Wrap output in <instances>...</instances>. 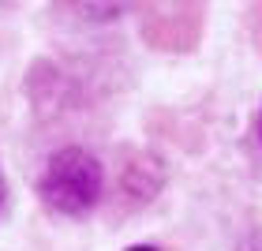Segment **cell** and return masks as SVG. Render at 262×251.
Masks as SVG:
<instances>
[{
  "mask_svg": "<svg viewBox=\"0 0 262 251\" xmlns=\"http://www.w3.org/2000/svg\"><path fill=\"white\" fill-rule=\"evenodd\" d=\"M127 251H158L154 244H135V247H127Z\"/></svg>",
  "mask_w": 262,
  "mask_h": 251,
  "instance_id": "3",
  "label": "cell"
},
{
  "mask_svg": "<svg viewBox=\"0 0 262 251\" xmlns=\"http://www.w3.org/2000/svg\"><path fill=\"white\" fill-rule=\"evenodd\" d=\"M0 206H4V176H0Z\"/></svg>",
  "mask_w": 262,
  "mask_h": 251,
  "instance_id": "4",
  "label": "cell"
},
{
  "mask_svg": "<svg viewBox=\"0 0 262 251\" xmlns=\"http://www.w3.org/2000/svg\"><path fill=\"white\" fill-rule=\"evenodd\" d=\"M247 251H262V233H255L251 240H247Z\"/></svg>",
  "mask_w": 262,
  "mask_h": 251,
  "instance_id": "2",
  "label": "cell"
},
{
  "mask_svg": "<svg viewBox=\"0 0 262 251\" xmlns=\"http://www.w3.org/2000/svg\"><path fill=\"white\" fill-rule=\"evenodd\" d=\"M258 139H262V113H258Z\"/></svg>",
  "mask_w": 262,
  "mask_h": 251,
  "instance_id": "5",
  "label": "cell"
},
{
  "mask_svg": "<svg viewBox=\"0 0 262 251\" xmlns=\"http://www.w3.org/2000/svg\"><path fill=\"white\" fill-rule=\"evenodd\" d=\"M105 187V173L101 161L94 158L90 150L82 147H64L56 150L49 161H45V173L38 180V191L45 199V206L56 214H68V218H79V214H90L101 199Z\"/></svg>",
  "mask_w": 262,
  "mask_h": 251,
  "instance_id": "1",
  "label": "cell"
}]
</instances>
